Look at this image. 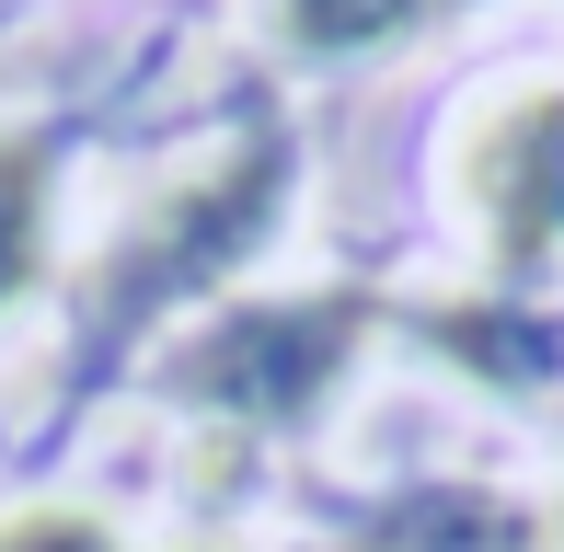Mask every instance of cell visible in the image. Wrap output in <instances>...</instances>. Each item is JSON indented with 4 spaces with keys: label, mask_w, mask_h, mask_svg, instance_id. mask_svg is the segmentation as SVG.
<instances>
[{
    "label": "cell",
    "mask_w": 564,
    "mask_h": 552,
    "mask_svg": "<svg viewBox=\"0 0 564 552\" xmlns=\"http://www.w3.org/2000/svg\"><path fill=\"white\" fill-rule=\"evenodd\" d=\"M426 334H438L449 357L496 368V380H542V368L564 357L553 322H530V311H484V299H449V311H426Z\"/></svg>",
    "instance_id": "obj_5"
},
{
    "label": "cell",
    "mask_w": 564,
    "mask_h": 552,
    "mask_svg": "<svg viewBox=\"0 0 564 552\" xmlns=\"http://www.w3.org/2000/svg\"><path fill=\"white\" fill-rule=\"evenodd\" d=\"M265 12H276L289 46L346 58V46H392V35H415V23H438L449 0H265Z\"/></svg>",
    "instance_id": "obj_6"
},
{
    "label": "cell",
    "mask_w": 564,
    "mask_h": 552,
    "mask_svg": "<svg viewBox=\"0 0 564 552\" xmlns=\"http://www.w3.org/2000/svg\"><path fill=\"white\" fill-rule=\"evenodd\" d=\"M276 196H289V139L253 128L219 173H196L185 196H162V208L105 254V322H150L162 299H196L208 276H230L253 254V231L276 219Z\"/></svg>",
    "instance_id": "obj_2"
},
{
    "label": "cell",
    "mask_w": 564,
    "mask_h": 552,
    "mask_svg": "<svg viewBox=\"0 0 564 552\" xmlns=\"http://www.w3.org/2000/svg\"><path fill=\"white\" fill-rule=\"evenodd\" d=\"M46 185H58L46 139L0 128V311H12V299L46 276Z\"/></svg>",
    "instance_id": "obj_4"
},
{
    "label": "cell",
    "mask_w": 564,
    "mask_h": 552,
    "mask_svg": "<svg viewBox=\"0 0 564 552\" xmlns=\"http://www.w3.org/2000/svg\"><path fill=\"white\" fill-rule=\"evenodd\" d=\"M357 334H369V299H253V311H219L196 345H173L162 380L219 426H300L323 380L357 357Z\"/></svg>",
    "instance_id": "obj_1"
},
{
    "label": "cell",
    "mask_w": 564,
    "mask_h": 552,
    "mask_svg": "<svg viewBox=\"0 0 564 552\" xmlns=\"http://www.w3.org/2000/svg\"><path fill=\"white\" fill-rule=\"evenodd\" d=\"M0 552H127L93 507H12L0 518Z\"/></svg>",
    "instance_id": "obj_7"
},
{
    "label": "cell",
    "mask_w": 564,
    "mask_h": 552,
    "mask_svg": "<svg viewBox=\"0 0 564 552\" xmlns=\"http://www.w3.org/2000/svg\"><path fill=\"white\" fill-rule=\"evenodd\" d=\"M460 196L496 231L507 276H542L564 254V81L507 92L496 115H473V150H460Z\"/></svg>",
    "instance_id": "obj_3"
}]
</instances>
